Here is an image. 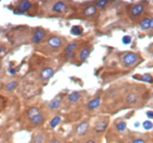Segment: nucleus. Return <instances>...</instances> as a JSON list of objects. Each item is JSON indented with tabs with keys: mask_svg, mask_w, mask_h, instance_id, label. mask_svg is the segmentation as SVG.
<instances>
[{
	"mask_svg": "<svg viewBox=\"0 0 153 143\" xmlns=\"http://www.w3.org/2000/svg\"><path fill=\"white\" fill-rule=\"evenodd\" d=\"M65 41H66L62 36L51 34V35H48V37L35 49L43 55L53 56V55L58 54L61 50V48L65 46Z\"/></svg>",
	"mask_w": 153,
	"mask_h": 143,
	"instance_id": "nucleus-1",
	"label": "nucleus"
},
{
	"mask_svg": "<svg viewBox=\"0 0 153 143\" xmlns=\"http://www.w3.org/2000/svg\"><path fill=\"white\" fill-rule=\"evenodd\" d=\"M13 10L16 14H25V16H36L38 13L39 7L37 1L31 0H18L13 2Z\"/></svg>",
	"mask_w": 153,
	"mask_h": 143,
	"instance_id": "nucleus-2",
	"label": "nucleus"
},
{
	"mask_svg": "<svg viewBox=\"0 0 153 143\" xmlns=\"http://www.w3.org/2000/svg\"><path fill=\"white\" fill-rule=\"evenodd\" d=\"M43 7L48 14H55V16L66 14L69 10L67 2L65 1H44Z\"/></svg>",
	"mask_w": 153,
	"mask_h": 143,
	"instance_id": "nucleus-3",
	"label": "nucleus"
},
{
	"mask_svg": "<svg viewBox=\"0 0 153 143\" xmlns=\"http://www.w3.org/2000/svg\"><path fill=\"white\" fill-rule=\"evenodd\" d=\"M31 29L27 26H18L12 29V31L7 35V38L10 41V44H18L21 41L30 39Z\"/></svg>",
	"mask_w": 153,
	"mask_h": 143,
	"instance_id": "nucleus-4",
	"label": "nucleus"
},
{
	"mask_svg": "<svg viewBox=\"0 0 153 143\" xmlns=\"http://www.w3.org/2000/svg\"><path fill=\"white\" fill-rule=\"evenodd\" d=\"M48 35H49V34H48L46 29L41 27V26H35V27L31 29L29 41L36 48L48 37Z\"/></svg>",
	"mask_w": 153,
	"mask_h": 143,
	"instance_id": "nucleus-5",
	"label": "nucleus"
},
{
	"mask_svg": "<svg viewBox=\"0 0 153 143\" xmlns=\"http://www.w3.org/2000/svg\"><path fill=\"white\" fill-rule=\"evenodd\" d=\"M45 121H46V113L42 111L39 115L22 124V127L25 128L26 130H36V129H39L45 124Z\"/></svg>",
	"mask_w": 153,
	"mask_h": 143,
	"instance_id": "nucleus-6",
	"label": "nucleus"
},
{
	"mask_svg": "<svg viewBox=\"0 0 153 143\" xmlns=\"http://www.w3.org/2000/svg\"><path fill=\"white\" fill-rule=\"evenodd\" d=\"M55 74V68L51 66H44L42 67L37 73V79L39 80V82L45 84L47 83L49 80L54 76Z\"/></svg>",
	"mask_w": 153,
	"mask_h": 143,
	"instance_id": "nucleus-7",
	"label": "nucleus"
},
{
	"mask_svg": "<svg viewBox=\"0 0 153 143\" xmlns=\"http://www.w3.org/2000/svg\"><path fill=\"white\" fill-rule=\"evenodd\" d=\"M42 108L37 105H33V106H30L29 108H26L24 113L22 115V118H21V124H24L26 122L27 120L30 119H32L33 117H35L37 115H39L42 113Z\"/></svg>",
	"mask_w": 153,
	"mask_h": 143,
	"instance_id": "nucleus-8",
	"label": "nucleus"
},
{
	"mask_svg": "<svg viewBox=\"0 0 153 143\" xmlns=\"http://www.w3.org/2000/svg\"><path fill=\"white\" fill-rule=\"evenodd\" d=\"M48 139V133L45 129H36L34 132H33L32 137H31V140L30 143H47Z\"/></svg>",
	"mask_w": 153,
	"mask_h": 143,
	"instance_id": "nucleus-9",
	"label": "nucleus"
},
{
	"mask_svg": "<svg viewBox=\"0 0 153 143\" xmlns=\"http://www.w3.org/2000/svg\"><path fill=\"white\" fill-rule=\"evenodd\" d=\"M109 124V119L108 117H102L100 118L99 120L96 121L95 124H94V127H93V131H94V133L95 134H102L104 133L107 129Z\"/></svg>",
	"mask_w": 153,
	"mask_h": 143,
	"instance_id": "nucleus-10",
	"label": "nucleus"
},
{
	"mask_svg": "<svg viewBox=\"0 0 153 143\" xmlns=\"http://www.w3.org/2000/svg\"><path fill=\"white\" fill-rule=\"evenodd\" d=\"M138 55L136 53H126V54L121 57V62H123V66L125 67H131L138 62Z\"/></svg>",
	"mask_w": 153,
	"mask_h": 143,
	"instance_id": "nucleus-11",
	"label": "nucleus"
},
{
	"mask_svg": "<svg viewBox=\"0 0 153 143\" xmlns=\"http://www.w3.org/2000/svg\"><path fill=\"white\" fill-rule=\"evenodd\" d=\"M78 48V41H72L69 43L64 47V56L66 60H71L76 55V50Z\"/></svg>",
	"mask_w": 153,
	"mask_h": 143,
	"instance_id": "nucleus-12",
	"label": "nucleus"
},
{
	"mask_svg": "<svg viewBox=\"0 0 153 143\" xmlns=\"http://www.w3.org/2000/svg\"><path fill=\"white\" fill-rule=\"evenodd\" d=\"M61 104H62V94H58L46 104V107L49 111H56L60 108Z\"/></svg>",
	"mask_w": 153,
	"mask_h": 143,
	"instance_id": "nucleus-13",
	"label": "nucleus"
},
{
	"mask_svg": "<svg viewBox=\"0 0 153 143\" xmlns=\"http://www.w3.org/2000/svg\"><path fill=\"white\" fill-rule=\"evenodd\" d=\"M89 130H90V121L83 120L76 127L74 133H76L78 137H83V136H85V134L89 132Z\"/></svg>",
	"mask_w": 153,
	"mask_h": 143,
	"instance_id": "nucleus-14",
	"label": "nucleus"
},
{
	"mask_svg": "<svg viewBox=\"0 0 153 143\" xmlns=\"http://www.w3.org/2000/svg\"><path fill=\"white\" fill-rule=\"evenodd\" d=\"M20 84V79H11L9 81H7L2 85V90L7 93H12L13 91H16V87Z\"/></svg>",
	"mask_w": 153,
	"mask_h": 143,
	"instance_id": "nucleus-15",
	"label": "nucleus"
},
{
	"mask_svg": "<svg viewBox=\"0 0 153 143\" xmlns=\"http://www.w3.org/2000/svg\"><path fill=\"white\" fill-rule=\"evenodd\" d=\"M97 13V8H96L93 3L86 4L82 10V16L84 18H93Z\"/></svg>",
	"mask_w": 153,
	"mask_h": 143,
	"instance_id": "nucleus-16",
	"label": "nucleus"
},
{
	"mask_svg": "<svg viewBox=\"0 0 153 143\" xmlns=\"http://www.w3.org/2000/svg\"><path fill=\"white\" fill-rule=\"evenodd\" d=\"M144 11V7L143 3H136L130 8V11H129V14L130 16L134 19V18H138L139 16H141Z\"/></svg>",
	"mask_w": 153,
	"mask_h": 143,
	"instance_id": "nucleus-17",
	"label": "nucleus"
},
{
	"mask_svg": "<svg viewBox=\"0 0 153 143\" xmlns=\"http://www.w3.org/2000/svg\"><path fill=\"white\" fill-rule=\"evenodd\" d=\"M91 50H92V48L89 47V46H84V47L80 49L79 53H78V59H79L80 62H83V61H85L89 58Z\"/></svg>",
	"mask_w": 153,
	"mask_h": 143,
	"instance_id": "nucleus-18",
	"label": "nucleus"
},
{
	"mask_svg": "<svg viewBox=\"0 0 153 143\" xmlns=\"http://www.w3.org/2000/svg\"><path fill=\"white\" fill-rule=\"evenodd\" d=\"M100 105H101V96H96V97L91 99L86 106H88L89 110H94L96 108H99Z\"/></svg>",
	"mask_w": 153,
	"mask_h": 143,
	"instance_id": "nucleus-19",
	"label": "nucleus"
},
{
	"mask_svg": "<svg viewBox=\"0 0 153 143\" xmlns=\"http://www.w3.org/2000/svg\"><path fill=\"white\" fill-rule=\"evenodd\" d=\"M61 122V117L59 115H55L54 117H51V119L48 121V128L49 129H55V128H57Z\"/></svg>",
	"mask_w": 153,
	"mask_h": 143,
	"instance_id": "nucleus-20",
	"label": "nucleus"
},
{
	"mask_svg": "<svg viewBox=\"0 0 153 143\" xmlns=\"http://www.w3.org/2000/svg\"><path fill=\"white\" fill-rule=\"evenodd\" d=\"M81 99V93L80 92H72L70 94H68L67 99L68 102L71 103V104H74V103H78Z\"/></svg>",
	"mask_w": 153,
	"mask_h": 143,
	"instance_id": "nucleus-21",
	"label": "nucleus"
},
{
	"mask_svg": "<svg viewBox=\"0 0 153 143\" xmlns=\"http://www.w3.org/2000/svg\"><path fill=\"white\" fill-rule=\"evenodd\" d=\"M139 101V96L136 93H128L126 96V102L128 104H137Z\"/></svg>",
	"mask_w": 153,
	"mask_h": 143,
	"instance_id": "nucleus-22",
	"label": "nucleus"
},
{
	"mask_svg": "<svg viewBox=\"0 0 153 143\" xmlns=\"http://www.w3.org/2000/svg\"><path fill=\"white\" fill-rule=\"evenodd\" d=\"M115 129H116L118 132H124V131L127 129V124H126V121L119 120V121H117V122H115Z\"/></svg>",
	"mask_w": 153,
	"mask_h": 143,
	"instance_id": "nucleus-23",
	"label": "nucleus"
},
{
	"mask_svg": "<svg viewBox=\"0 0 153 143\" xmlns=\"http://www.w3.org/2000/svg\"><path fill=\"white\" fill-rule=\"evenodd\" d=\"M70 33L72 34V35H74V36H80V35H82V33H83L82 26H80V25H74L72 27H71Z\"/></svg>",
	"mask_w": 153,
	"mask_h": 143,
	"instance_id": "nucleus-24",
	"label": "nucleus"
},
{
	"mask_svg": "<svg viewBox=\"0 0 153 143\" xmlns=\"http://www.w3.org/2000/svg\"><path fill=\"white\" fill-rule=\"evenodd\" d=\"M150 23H151V19H149V18H147V19H143L142 21L140 22V29L142 30V31H147V30L150 29Z\"/></svg>",
	"mask_w": 153,
	"mask_h": 143,
	"instance_id": "nucleus-25",
	"label": "nucleus"
},
{
	"mask_svg": "<svg viewBox=\"0 0 153 143\" xmlns=\"http://www.w3.org/2000/svg\"><path fill=\"white\" fill-rule=\"evenodd\" d=\"M108 3H109L108 0H99V1H94L93 4H94L97 9H103V8H105Z\"/></svg>",
	"mask_w": 153,
	"mask_h": 143,
	"instance_id": "nucleus-26",
	"label": "nucleus"
},
{
	"mask_svg": "<svg viewBox=\"0 0 153 143\" xmlns=\"http://www.w3.org/2000/svg\"><path fill=\"white\" fill-rule=\"evenodd\" d=\"M8 50H9V46L4 43H0V58L3 57L8 53Z\"/></svg>",
	"mask_w": 153,
	"mask_h": 143,
	"instance_id": "nucleus-27",
	"label": "nucleus"
},
{
	"mask_svg": "<svg viewBox=\"0 0 153 143\" xmlns=\"http://www.w3.org/2000/svg\"><path fill=\"white\" fill-rule=\"evenodd\" d=\"M137 79H140V80H142V81H144V82H148V83L153 82L152 76L149 74V73H144V74H142L140 78H137Z\"/></svg>",
	"mask_w": 153,
	"mask_h": 143,
	"instance_id": "nucleus-28",
	"label": "nucleus"
},
{
	"mask_svg": "<svg viewBox=\"0 0 153 143\" xmlns=\"http://www.w3.org/2000/svg\"><path fill=\"white\" fill-rule=\"evenodd\" d=\"M142 127H143L146 130H150V129H152V128H153V124L151 122L150 120H147V121H144L143 124H142Z\"/></svg>",
	"mask_w": 153,
	"mask_h": 143,
	"instance_id": "nucleus-29",
	"label": "nucleus"
},
{
	"mask_svg": "<svg viewBox=\"0 0 153 143\" xmlns=\"http://www.w3.org/2000/svg\"><path fill=\"white\" fill-rule=\"evenodd\" d=\"M121 41H123V44L129 45L131 43V37L130 36H128V35H125L124 37L121 38Z\"/></svg>",
	"mask_w": 153,
	"mask_h": 143,
	"instance_id": "nucleus-30",
	"label": "nucleus"
},
{
	"mask_svg": "<svg viewBox=\"0 0 153 143\" xmlns=\"http://www.w3.org/2000/svg\"><path fill=\"white\" fill-rule=\"evenodd\" d=\"M47 143H61V141L58 138H49L47 141Z\"/></svg>",
	"mask_w": 153,
	"mask_h": 143,
	"instance_id": "nucleus-31",
	"label": "nucleus"
},
{
	"mask_svg": "<svg viewBox=\"0 0 153 143\" xmlns=\"http://www.w3.org/2000/svg\"><path fill=\"white\" fill-rule=\"evenodd\" d=\"M4 76H6V72H4V69H3L2 64H0V80L4 79Z\"/></svg>",
	"mask_w": 153,
	"mask_h": 143,
	"instance_id": "nucleus-32",
	"label": "nucleus"
},
{
	"mask_svg": "<svg viewBox=\"0 0 153 143\" xmlns=\"http://www.w3.org/2000/svg\"><path fill=\"white\" fill-rule=\"evenodd\" d=\"M131 143H146V141L143 140V139H134V140L131 141Z\"/></svg>",
	"mask_w": 153,
	"mask_h": 143,
	"instance_id": "nucleus-33",
	"label": "nucleus"
},
{
	"mask_svg": "<svg viewBox=\"0 0 153 143\" xmlns=\"http://www.w3.org/2000/svg\"><path fill=\"white\" fill-rule=\"evenodd\" d=\"M147 116H148V118L153 119V111H147Z\"/></svg>",
	"mask_w": 153,
	"mask_h": 143,
	"instance_id": "nucleus-34",
	"label": "nucleus"
},
{
	"mask_svg": "<svg viewBox=\"0 0 153 143\" xmlns=\"http://www.w3.org/2000/svg\"><path fill=\"white\" fill-rule=\"evenodd\" d=\"M84 143H97V142H96L94 139H89V140H86Z\"/></svg>",
	"mask_w": 153,
	"mask_h": 143,
	"instance_id": "nucleus-35",
	"label": "nucleus"
},
{
	"mask_svg": "<svg viewBox=\"0 0 153 143\" xmlns=\"http://www.w3.org/2000/svg\"><path fill=\"white\" fill-rule=\"evenodd\" d=\"M2 105H3V99L0 97V108H1V106H2Z\"/></svg>",
	"mask_w": 153,
	"mask_h": 143,
	"instance_id": "nucleus-36",
	"label": "nucleus"
},
{
	"mask_svg": "<svg viewBox=\"0 0 153 143\" xmlns=\"http://www.w3.org/2000/svg\"><path fill=\"white\" fill-rule=\"evenodd\" d=\"M150 29H153V18L151 19V23H150Z\"/></svg>",
	"mask_w": 153,
	"mask_h": 143,
	"instance_id": "nucleus-37",
	"label": "nucleus"
},
{
	"mask_svg": "<svg viewBox=\"0 0 153 143\" xmlns=\"http://www.w3.org/2000/svg\"><path fill=\"white\" fill-rule=\"evenodd\" d=\"M150 50H151V51H152V53H153V45H152V46H151V47H150Z\"/></svg>",
	"mask_w": 153,
	"mask_h": 143,
	"instance_id": "nucleus-38",
	"label": "nucleus"
}]
</instances>
